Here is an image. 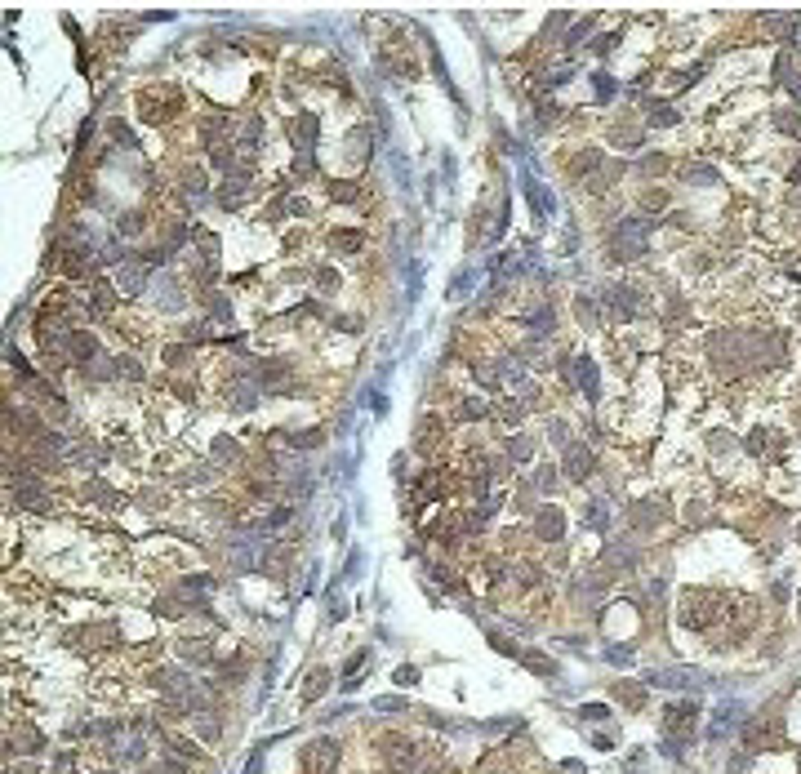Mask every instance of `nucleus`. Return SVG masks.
<instances>
[{"label":"nucleus","instance_id":"obj_11","mask_svg":"<svg viewBox=\"0 0 801 774\" xmlns=\"http://www.w3.org/2000/svg\"><path fill=\"white\" fill-rule=\"evenodd\" d=\"M397 681H401V685H414V681H419V672H414V667H401Z\"/></svg>","mask_w":801,"mask_h":774},{"label":"nucleus","instance_id":"obj_6","mask_svg":"<svg viewBox=\"0 0 801 774\" xmlns=\"http://www.w3.org/2000/svg\"><path fill=\"white\" fill-rule=\"evenodd\" d=\"M14 748H23V752H41V734H36L32 725H18V730H14Z\"/></svg>","mask_w":801,"mask_h":774},{"label":"nucleus","instance_id":"obj_1","mask_svg":"<svg viewBox=\"0 0 801 774\" xmlns=\"http://www.w3.org/2000/svg\"><path fill=\"white\" fill-rule=\"evenodd\" d=\"M379 752H383V761H388L397 774H410L414 761H419V748H414V739H405V734H383Z\"/></svg>","mask_w":801,"mask_h":774},{"label":"nucleus","instance_id":"obj_10","mask_svg":"<svg viewBox=\"0 0 801 774\" xmlns=\"http://www.w3.org/2000/svg\"><path fill=\"white\" fill-rule=\"evenodd\" d=\"M147 774H183V761H160V766H152Z\"/></svg>","mask_w":801,"mask_h":774},{"label":"nucleus","instance_id":"obj_9","mask_svg":"<svg viewBox=\"0 0 801 774\" xmlns=\"http://www.w3.org/2000/svg\"><path fill=\"white\" fill-rule=\"evenodd\" d=\"M214 450H219V458H237V454H241L237 441H214Z\"/></svg>","mask_w":801,"mask_h":774},{"label":"nucleus","instance_id":"obj_3","mask_svg":"<svg viewBox=\"0 0 801 774\" xmlns=\"http://www.w3.org/2000/svg\"><path fill=\"white\" fill-rule=\"evenodd\" d=\"M561 530H565V516L557 507H543L539 512V539H561Z\"/></svg>","mask_w":801,"mask_h":774},{"label":"nucleus","instance_id":"obj_5","mask_svg":"<svg viewBox=\"0 0 801 774\" xmlns=\"http://www.w3.org/2000/svg\"><path fill=\"white\" fill-rule=\"evenodd\" d=\"M565 467H570L574 480H583L592 472V454H588V450H570V463H565Z\"/></svg>","mask_w":801,"mask_h":774},{"label":"nucleus","instance_id":"obj_7","mask_svg":"<svg viewBox=\"0 0 801 774\" xmlns=\"http://www.w3.org/2000/svg\"><path fill=\"white\" fill-rule=\"evenodd\" d=\"M329 245H334L338 254H356V250H361V232H334Z\"/></svg>","mask_w":801,"mask_h":774},{"label":"nucleus","instance_id":"obj_8","mask_svg":"<svg viewBox=\"0 0 801 774\" xmlns=\"http://www.w3.org/2000/svg\"><path fill=\"white\" fill-rule=\"evenodd\" d=\"M325 685H329V672L320 667V672H312V676H307V685H303V698H316L320 690H325Z\"/></svg>","mask_w":801,"mask_h":774},{"label":"nucleus","instance_id":"obj_2","mask_svg":"<svg viewBox=\"0 0 801 774\" xmlns=\"http://www.w3.org/2000/svg\"><path fill=\"white\" fill-rule=\"evenodd\" d=\"M303 766L312 774H338V743L334 739H312L303 748Z\"/></svg>","mask_w":801,"mask_h":774},{"label":"nucleus","instance_id":"obj_4","mask_svg":"<svg viewBox=\"0 0 801 774\" xmlns=\"http://www.w3.org/2000/svg\"><path fill=\"white\" fill-rule=\"evenodd\" d=\"M72 356H76V361H94V356H98V343H94L89 334H72Z\"/></svg>","mask_w":801,"mask_h":774}]
</instances>
